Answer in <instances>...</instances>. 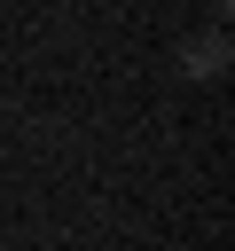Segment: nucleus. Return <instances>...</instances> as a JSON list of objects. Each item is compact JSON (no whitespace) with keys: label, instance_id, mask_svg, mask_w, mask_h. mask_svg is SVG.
<instances>
[{"label":"nucleus","instance_id":"1","mask_svg":"<svg viewBox=\"0 0 235 251\" xmlns=\"http://www.w3.org/2000/svg\"><path fill=\"white\" fill-rule=\"evenodd\" d=\"M219 55H227V39L212 31V39H196V47H180V71H196V78H219Z\"/></svg>","mask_w":235,"mask_h":251}]
</instances>
